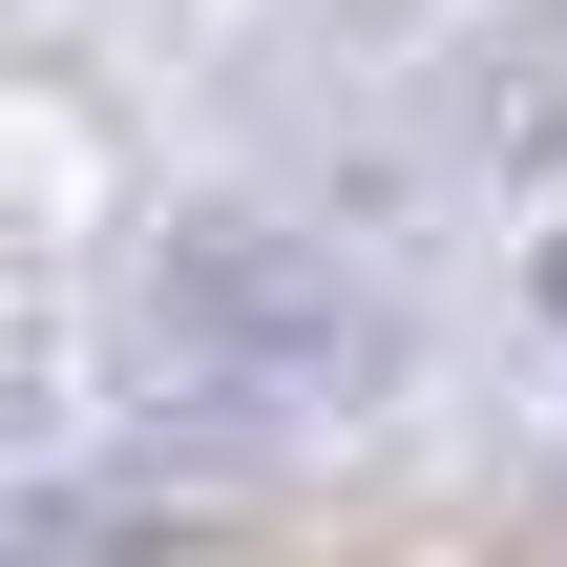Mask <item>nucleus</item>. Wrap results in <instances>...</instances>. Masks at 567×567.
I'll list each match as a JSON object with an SVG mask.
<instances>
[{
	"label": "nucleus",
	"mask_w": 567,
	"mask_h": 567,
	"mask_svg": "<svg viewBox=\"0 0 567 567\" xmlns=\"http://www.w3.org/2000/svg\"><path fill=\"white\" fill-rule=\"evenodd\" d=\"M547 295H567V252H547Z\"/></svg>",
	"instance_id": "f257e3e1"
}]
</instances>
